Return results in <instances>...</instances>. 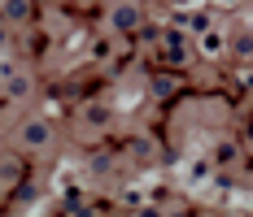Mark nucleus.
I'll use <instances>...</instances> for the list:
<instances>
[{
  "label": "nucleus",
  "instance_id": "obj_1",
  "mask_svg": "<svg viewBox=\"0 0 253 217\" xmlns=\"http://www.w3.org/2000/svg\"><path fill=\"white\" fill-rule=\"evenodd\" d=\"M0 92L9 100H26L31 92H35V83H31V74L13 70V65H0Z\"/></svg>",
  "mask_w": 253,
  "mask_h": 217
},
{
  "label": "nucleus",
  "instance_id": "obj_2",
  "mask_svg": "<svg viewBox=\"0 0 253 217\" xmlns=\"http://www.w3.org/2000/svg\"><path fill=\"white\" fill-rule=\"evenodd\" d=\"M18 144H22L26 152H44V148H52V126L48 122H22Z\"/></svg>",
  "mask_w": 253,
  "mask_h": 217
},
{
  "label": "nucleus",
  "instance_id": "obj_3",
  "mask_svg": "<svg viewBox=\"0 0 253 217\" xmlns=\"http://www.w3.org/2000/svg\"><path fill=\"white\" fill-rule=\"evenodd\" d=\"M140 22H144V9L131 4V0H123V4L109 9V26H114V31H135Z\"/></svg>",
  "mask_w": 253,
  "mask_h": 217
},
{
  "label": "nucleus",
  "instance_id": "obj_4",
  "mask_svg": "<svg viewBox=\"0 0 253 217\" xmlns=\"http://www.w3.org/2000/svg\"><path fill=\"white\" fill-rule=\"evenodd\" d=\"M0 18L13 22V26H26L35 18V0H4V4H0Z\"/></svg>",
  "mask_w": 253,
  "mask_h": 217
},
{
  "label": "nucleus",
  "instance_id": "obj_5",
  "mask_svg": "<svg viewBox=\"0 0 253 217\" xmlns=\"http://www.w3.org/2000/svg\"><path fill=\"white\" fill-rule=\"evenodd\" d=\"M83 118H87V122H109V109H105V104H87Z\"/></svg>",
  "mask_w": 253,
  "mask_h": 217
},
{
  "label": "nucleus",
  "instance_id": "obj_6",
  "mask_svg": "<svg viewBox=\"0 0 253 217\" xmlns=\"http://www.w3.org/2000/svg\"><path fill=\"white\" fill-rule=\"evenodd\" d=\"M9 26H13V22H4V18H0V52L9 48Z\"/></svg>",
  "mask_w": 253,
  "mask_h": 217
}]
</instances>
